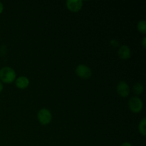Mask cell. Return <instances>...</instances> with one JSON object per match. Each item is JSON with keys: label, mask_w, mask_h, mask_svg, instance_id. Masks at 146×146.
Masks as SVG:
<instances>
[{"label": "cell", "mask_w": 146, "mask_h": 146, "mask_svg": "<svg viewBox=\"0 0 146 146\" xmlns=\"http://www.w3.org/2000/svg\"><path fill=\"white\" fill-rule=\"evenodd\" d=\"M17 74L12 68L3 67L0 69V80L5 84H11L16 80Z\"/></svg>", "instance_id": "obj_1"}, {"label": "cell", "mask_w": 146, "mask_h": 146, "mask_svg": "<svg viewBox=\"0 0 146 146\" xmlns=\"http://www.w3.org/2000/svg\"><path fill=\"white\" fill-rule=\"evenodd\" d=\"M38 120L40 123L43 125H46L51 123L52 120V114L51 111L47 108H41L38 113Z\"/></svg>", "instance_id": "obj_2"}, {"label": "cell", "mask_w": 146, "mask_h": 146, "mask_svg": "<svg viewBox=\"0 0 146 146\" xmlns=\"http://www.w3.org/2000/svg\"><path fill=\"white\" fill-rule=\"evenodd\" d=\"M128 106H129L130 110L133 113H138L142 111L143 104L142 100L138 97H132L130 98L129 101H128Z\"/></svg>", "instance_id": "obj_3"}, {"label": "cell", "mask_w": 146, "mask_h": 146, "mask_svg": "<svg viewBox=\"0 0 146 146\" xmlns=\"http://www.w3.org/2000/svg\"><path fill=\"white\" fill-rule=\"evenodd\" d=\"M76 74L78 77L83 79H88L92 75V71L91 68L86 65L80 64L76 68Z\"/></svg>", "instance_id": "obj_4"}, {"label": "cell", "mask_w": 146, "mask_h": 146, "mask_svg": "<svg viewBox=\"0 0 146 146\" xmlns=\"http://www.w3.org/2000/svg\"><path fill=\"white\" fill-rule=\"evenodd\" d=\"M116 91L120 96L125 98L130 94L129 86L125 81H120L116 86Z\"/></svg>", "instance_id": "obj_5"}, {"label": "cell", "mask_w": 146, "mask_h": 146, "mask_svg": "<svg viewBox=\"0 0 146 146\" xmlns=\"http://www.w3.org/2000/svg\"><path fill=\"white\" fill-rule=\"evenodd\" d=\"M83 2L81 0H68L66 1V7L71 12H78L81 9Z\"/></svg>", "instance_id": "obj_6"}, {"label": "cell", "mask_w": 146, "mask_h": 146, "mask_svg": "<svg viewBox=\"0 0 146 146\" xmlns=\"http://www.w3.org/2000/svg\"><path fill=\"white\" fill-rule=\"evenodd\" d=\"M118 56L123 60H126L129 58L131 56V48L127 45H122L120 46L118 51Z\"/></svg>", "instance_id": "obj_7"}, {"label": "cell", "mask_w": 146, "mask_h": 146, "mask_svg": "<svg viewBox=\"0 0 146 146\" xmlns=\"http://www.w3.org/2000/svg\"><path fill=\"white\" fill-rule=\"evenodd\" d=\"M16 86L20 89H25L29 85V80L26 76H20L15 81Z\"/></svg>", "instance_id": "obj_8"}, {"label": "cell", "mask_w": 146, "mask_h": 146, "mask_svg": "<svg viewBox=\"0 0 146 146\" xmlns=\"http://www.w3.org/2000/svg\"><path fill=\"white\" fill-rule=\"evenodd\" d=\"M139 132L143 136H145L146 135V118H143L139 123L138 125Z\"/></svg>", "instance_id": "obj_9"}, {"label": "cell", "mask_w": 146, "mask_h": 146, "mask_svg": "<svg viewBox=\"0 0 146 146\" xmlns=\"http://www.w3.org/2000/svg\"><path fill=\"white\" fill-rule=\"evenodd\" d=\"M143 84H141V83H137V84H134L133 86V93L137 96L141 95V94L143 92Z\"/></svg>", "instance_id": "obj_10"}, {"label": "cell", "mask_w": 146, "mask_h": 146, "mask_svg": "<svg viewBox=\"0 0 146 146\" xmlns=\"http://www.w3.org/2000/svg\"><path fill=\"white\" fill-rule=\"evenodd\" d=\"M138 30L142 34H146V22L145 20L140 21L138 23Z\"/></svg>", "instance_id": "obj_11"}, {"label": "cell", "mask_w": 146, "mask_h": 146, "mask_svg": "<svg viewBox=\"0 0 146 146\" xmlns=\"http://www.w3.org/2000/svg\"><path fill=\"white\" fill-rule=\"evenodd\" d=\"M3 10H4V5H3L2 3L0 1V14L3 12Z\"/></svg>", "instance_id": "obj_12"}, {"label": "cell", "mask_w": 146, "mask_h": 146, "mask_svg": "<svg viewBox=\"0 0 146 146\" xmlns=\"http://www.w3.org/2000/svg\"><path fill=\"white\" fill-rule=\"evenodd\" d=\"M121 146H132V145H131V144L130 143L125 142V143H123L121 144Z\"/></svg>", "instance_id": "obj_13"}, {"label": "cell", "mask_w": 146, "mask_h": 146, "mask_svg": "<svg viewBox=\"0 0 146 146\" xmlns=\"http://www.w3.org/2000/svg\"><path fill=\"white\" fill-rule=\"evenodd\" d=\"M145 41H146V37L145 36L143 38V48H146V44H145Z\"/></svg>", "instance_id": "obj_14"}, {"label": "cell", "mask_w": 146, "mask_h": 146, "mask_svg": "<svg viewBox=\"0 0 146 146\" xmlns=\"http://www.w3.org/2000/svg\"><path fill=\"white\" fill-rule=\"evenodd\" d=\"M3 88H4V86H3V84L1 83V81H0V93H1V91H3Z\"/></svg>", "instance_id": "obj_15"}]
</instances>
